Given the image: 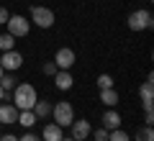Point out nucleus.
I'll return each instance as SVG.
<instances>
[{
    "instance_id": "f257e3e1",
    "label": "nucleus",
    "mask_w": 154,
    "mask_h": 141,
    "mask_svg": "<svg viewBox=\"0 0 154 141\" xmlns=\"http://www.w3.org/2000/svg\"><path fill=\"white\" fill-rule=\"evenodd\" d=\"M36 100H38V95H36V87L31 82H21V85L13 87V105L18 110H33Z\"/></svg>"
},
{
    "instance_id": "f03ea898",
    "label": "nucleus",
    "mask_w": 154,
    "mask_h": 141,
    "mask_svg": "<svg viewBox=\"0 0 154 141\" xmlns=\"http://www.w3.org/2000/svg\"><path fill=\"white\" fill-rule=\"evenodd\" d=\"M126 26L131 28V31H149V28L154 26V16L152 11H146V8H139V11H131L126 18Z\"/></svg>"
},
{
    "instance_id": "7ed1b4c3",
    "label": "nucleus",
    "mask_w": 154,
    "mask_h": 141,
    "mask_svg": "<svg viewBox=\"0 0 154 141\" xmlns=\"http://www.w3.org/2000/svg\"><path fill=\"white\" fill-rule=\"evenodd\" d=\"M51 118H54L57 126L69 128L72 121H75V108H72V103L69 100H59L57 105H51Z\"/></svg>"
},
{
    "instance_id": "20e7f679",
    "label": "nucleus",
    "mask_w": 154,
    "mask_h": 141,
    "mask_svg": "<svg viewBox=\"0 0 154 141\" xmlns=\"http://www.w3.org/2000/svg\"><path fill=\"white\" fill-rule=\"evenodd\" d=\"M28 21H31L36 28H51L57 18H54V11H51V8H46V5H33Z\"/></svg>"
},
{
    "instance_id": "39448f33",
    "label": "nucleus",
    "mask_w": 154,
    "mask_h": 141,
    "mask_svg": "<svg viewBox=\"0 0 154 141\" xmlns=\"http://www.w3.org/2000/svg\"><path fill=\"white\" fill-rule=\"evenodd\" d=\"M5 26H8V33H11V36H16V38L28 36V31H31V21H28L26 16H21V13H16V16H8Z\"/></svg>"
},
{
    "instance_id": "423d86ee",
    "label": "nucleus",
    "mask_w": 154,
    "mask_h": 141,
    "mask_svg": "<svg viewBox=\"0 0 154 141\" xmlns=\"http://www.w3.org/2000/svg\"><path fill=\"white\" fill-rule=\"evenodd\" d=\"M0 67L5 72H18L23 67V54L18 49H11V51H3V57H0Z\"/></svg>"
},
{
    "instance_id": "0eeeda50",
    "label": "nucleus",
    "mask_w": 154,
    "mask_h": 141,
    "mask_svg": "<svg viewBox=\"0 0 154 141\" xmlns=\"http://www.w3.org/2000/svg\"><path fill=\"white\" fill-rule=\"evenodd\" d=\"M75 62H77L75 49H69V46H62V49H57V54H54V64H57V69H72V67H75Z\"/></svg>"
},
{
    "instance_id": "6e6552de",
    "label": "nucleus",
    "mask_w": 154,
    "mask_h": 141,
    "mask_svg": "<svg viewBox=\"0 0 154 141\" xmlns=\"http://www.w3.org/2000/svg\"><path fill=\"white\" fill-rule=\"evenodd\" d=\"M139 98H141V108H144V110H152V108H154V85H152V75H149L146 82L141 85Z\"/></svg>"
},
{
    "instance_id": "1a4fd4ad",
    "label": "nucleus",
    "mask_w": 154,
    "mask_h": 141,
    "mask_svg": "<svg viewBox=\"0 0 154 141\" xmlns=\"http://www.w3.org/2000/svg\"><path fill=\"white\" fill-rule=\"evenodd\" d=\"M72 139L75 141H85L90 136V131H93V126H90V121H85V118H80V121H72Z\"/></svg>"
},
{
    "instance_id": "9d476101",
    "label": "nucleus",
    "mask_w": 154,
    "mask_h": 141,
    "mask_svg": "<svg viewBox=\"0 0 154 141\" xmlns=\"http://www.w3.org/2000/svg\"><path fill=\"white\" fill-rule=\"evenodd\" d=\"M72 85H75L72 72L69 69H57V75H54V87H57V90L67 92V90H72Z\"/></svg>"
},
{
    "instance_id": "9b49d317",
    "label": "nucleus",
    "mask_w": 154,
    "mask_h": 141,
    "mask_svg": "<svg viewBox=\"0 0 154 141\" xmlns=\"http://www.w3.org/2000/svg\"><path fill=\"white\" fill-rule=\"evenodd\" d=\"M18 121V108L13 103H0V123L3 126H13Z\"/></svg>"
},
{
    "instance_id": "f8f14e48",
    "label": "nucleus",
    "mask_w": 154,
    "mask_h": 141,
    "mask_svg": "<svg viewBox=\"0 0 154 141\" xmlns=\"http://www.w3.org/2000/svg\"><path fill=\"white\" fill-rule=\"evenodd\" d=\"M100 123H103V128H108V131L121 128V113H118L116 108H108L103 113V118H100Z\"/></svg>"
},
{
    "instance_id": "ddd939ff",
    "label": "nucleus",
    "mask_w": 154,
    "mask_h": 141,
    "mask_svg": "<svg viewBox=\"0 0 154 141\" xmlns=\"http://www.w3.org/2000/svg\"><path fill=\"white\" fill-rule=\"evenodd\" d=\"M62 136H64V128L57 123H46L41 128V139L44 141H62Z\"/></svg>"
},
{
    "instance_id": "4468645a",
    "label": "nucleus",
    "mask_w": 154,
    "mask_h": 141,
    "mask_svg": "<svg viewBox=\"0 0 154 141\" xmlns=\"http://www.w3.org/2000/svg\"><path fill=\"white\" fill-rule=\"evenodd\" d=\"M100 103H103L105 108H116V105H118V90H116V87L100 90Z\"/></svg>"
},
{
    "instance_id": "2eb2a0df",
    "label": "nucleus",
    "mask_w": 154,
    "mask_h": 141,
    "mask_svg": "<svg viewBox=\"0 0 154 141\" xmlns=\"http://www.w3.org/2000/svg\"><path fill=\"white\" fill-rule=\"evenodd\" d=\"M36 113H33V110H18V121H16V123L18 126H23V128H33V126H36Z\"/></svg>"
},
{
    "instance_id": "dca6fc26",
    "label": "nucleus",
    "mask_w": 154,
    "mask_h": 141,
    "mask_svg": "<svg viewBox=\"0 0 154 141\" xmlns=\"http://www.w3.org/2000/svg\"><path fill=\"white\" fill-rule=\"evenodd\" d=\"M33 113H36V118H49L51 115V103L49 100H36V105H33Z\"/></svg>"
},
{
    "instance_id": "f3484780",
    "label": "nucleus",
    "mask_w": 154,
    "mask_h": 141,
    "mask_svg": "<svg viewBox=\"0 0 154 141\" xmlns=\"http://www.w3.org/2000/svg\"><path fill=\"white\" fill-rule=\"evenodd\" d=\"M16 49V36H11V33H0V51H11Z\"/></svg>"
},
{
    "instance_id": "a211bd4d",
    "label": "nucleus",
    "mask_w": 154,
    "mask_h": 141,
    "mask_svg": "<svg viewBox=\"0 0 154 141\" xmlns=\"http://www.w3.org/2000/svg\"><path fill=\"white\" fill-rule=\"evenodd\" d=\"M134 141H154V128H152V126H144V128H139L136 136H134Z\"/></svg>"
},
{
    "instance_id": "6ab92c4d",
    "label": "nucleus",
    "mask_w": 154,
    "mask_h": 141,
    "mask_svg": "<svg viewBox=\"0 0 154 141\" xmlns=\"http://www.w3.org/2000/svg\"><path fill=\"white\" fill-rule=\"evenodd\" d=\"M0 87H3L5 92H11L13 87H16V77H13V72H5V75L0 77Z\"/></svg>"
},
{
    "instance_id": "aec40b11",
    "label": "nucleus",
    "mask_w": 154,
    "mask_h": 141,
    "mask_svg": "<svg viewBox=\"0 0 154 141\" xmlns=\"http://www.w3.org/2000/svg\"><path fill=\"white\" fill-rule=\"evenodd\" d=\"M108 141H131V136L123 128H113V131H108Z\"/></svg>"
},
{
    "instance_id": "412c9836",
    "label": "nucleus",
    "mask_w": 154,
    "mask_h": 141,
    "mask_svg": "<svg viewBox=\"0 0 154 141\" xmlns=\"http://www.w3.org/2000/svg\"><path fill=\"white\" fill-rule=\"evenodd\" d=\"M95 82H98V90H108V87H113V77L105 75V72H103V75H98V80H95Z\"/></svg>"
},
{
    "instance_id": "4be33fe9",
    "label": "nucleus",
    "mask_w": 154,
    "mask_h": 141,
    "mask_svg": "<svg viewBox=\"0 0 154 141\" xmlns=\"http://www.w3.org/2000/svg\"><path fill=\"white\" fill-rule=\"evenodd\" d=\"M90 136H93L95 141H108V128H103V126H100V128L90 131Z\"/></svg>"
},
{
    "instance_id": "5701e85b",
    "label": "nucleus",
    "mask_w": 154,
    "mask_h": 141,
    "mask_svg": "<svg viewBox=\"0 0 154 141\" xmlns=\"http://www.w3.org/2000/svg\"><path fill=\"white\" fill-rule=\"evenodd\" d=\"M41 72H44V75H49V77H54V75H57V64H54V62H44Z\"/></svg>"
},
{
    "instance_id": "b1692460",
    "label": "nucleus",
    "mask_w": 154,
    "mask_h": 141,
    "mask_svg": "<svg viewBox=\"0 0 154 141\" xmlns=\"http://www.w3.org/2000/svg\"><path fill=\"white\" fill-rule=\"evenodd\" d=\"M8 16H11V13H8V8H3V5H0V26H5Z\"/></svg>"
},
{
    "instance_id": "393cba45",
    "label": "nucleus",
    "mask_w": 154,
    "mask_h": 141,
    "mask_svg": "<svg viewBox=\"0 0 154 141\" xmlns=\"http://www.w3.org/2000/svg\"><path fill=\"white\" fill-rule=\"evenodd\" d=\"M18 141H41V139H38L36 133H31V131H28V133H23V136H21Z\"/></svg>"
},
{
    "instance_id": "a878e982",
    "label": "nucleus",
    "mask_w": 154,
    "mask_h": 141,
    "mask_svg": "<svg viewBox=\"0 0 154 141\" xmlns=\"http://www.w3.org/2000/svg\"><path fill=\"white\" fill-rule=\"evenodd\" d=\"M144 123H146V126L154 123V113H152V110H144Z\"/></svg>"
},
{
    "instance_id": "bb28decb",
    "label": "nucleus",
    "mask_w": 154,
    "mask_h": 141,
    "mask_svg": "<svg viewBox=\"0 0 154 141\" xmlns=\"http://www.w3.org/2000/svg\"><path fill=\"white\" fill-rule=\"evenodd\" d=\"M0 141H18V136H13V133H3V136H0Z\"/></svg>"
},
{
    "instance_id": "cd10ccee",
    "label": "nucleus",
    "mask_w": 154,
    "mask_h": 141,
    "mask_svg": "<svg viewBox=\"0 0 154 141\" xmlns=\"http://www.w3.org/2000/svg\"><path fill=\"white\" fill-rule=\"evenodd\" d=\"M5 98H8V92L3 90V87H0V103H3V100H5Z\"/></svg>"
},
{
    "instance_id": "c85d7f7f",
    "label": "nucleus",
    "mask_w": 154,
    "mask_h": 141,
    "mask_svg": "<svg viewBox=\"0 0 154 141\" xmlns=\"http://www.w3.org/2000/svg\"><path fill=\"white\" fill-rule=\"evenodd\" d=\"M62 141H75V139H72V136H62Z\"/></svg>"
},
{
    "instance_id": "c756f323",
    "label": "nucleus",
    "mask_w": 154,
    "mask_h": 141,
    "mask_svg": "<svg viewBox=\"0 0 154 141\" xmlns=\"http://www.w3.org/2000/svg\"><path fill=\"white\" fill-rule=\"evenodd\" d=\"M3 75H5V69H3V67H0V77H3Z\"/></svg>"
},
{
    "instance_id": "7c9ffc66",
    "label": "nucleus",
    "mask_w": 154,
    "mask_h": 141,
    "mask_svg": "<svg viewBox=\"0 0 154 141\" xmlns=\"http://www.w3.org/2000/svg\"><path fill=\"white\" fill-rule=\"evenodd\" d=\"M0 128H3V123H0Z\"/></svg>"
}]
</instances>
